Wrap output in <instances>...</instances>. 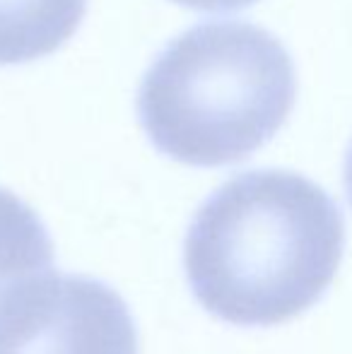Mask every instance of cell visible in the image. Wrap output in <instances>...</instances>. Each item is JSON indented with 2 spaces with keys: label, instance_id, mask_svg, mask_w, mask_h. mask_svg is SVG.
<instances>
[{
  "label": "cell",
  "instance_id": "6da1fadb",
  "mask_svg": "<svg viewBox=\"0 0 352 354\" xmlns=\"http://www.w3.org/2000/svg\"><path fill=\"white\" fill-rule=\"evenodd\" d=\"M345 251L338 203L311 178L256 169L222 183L196 212L183 268L205 311L234 326H277L311 308Z\"/></svg>",
  "mask_w": 352,
  "mask_h": 354
},
{
  "label": "cell",
  "instance_id": "7a4b0ae2",
  "mask_svg": "<svg viewBox=\"0 0 352 354\" xmlns=\"http://www.w3.org/2000/svg\"><path fill=\"white\" fill-rule=\"evenodd\" d=\"M297 97L287 48L249 22L186 29L147 68L138 118L162 154L191 167L251 157L285 126Z\"/></svg>",
  "mask_w": 352,
  "mask_h": 354
},
{
  "label": "cell",
  "instance_id": "3957f363",
  "mask_svg": "<svg viewBox=\"0 0 352 354\" xmlns=\"http://www.w3.org/2000/svg\"><path fill=\"white\" fill-rule=\"evenodd\" d=\"M0 354H138V328L109 284L44 270L0 292Z\"/></svg>",
  "mask_w": 352,
  "mask_h": 354
},
{
  "label": "cell",
  "instance_id": "277c9868",
  "mask_svg": "<svg viewBox=\"0 0 352 354\" xmlns=\"http://www.w3.org/2000/svg\"><path fill=\"white\" fill-rule=\"evenodd\" d=\"M87 0H0V66L53 53L77 32Z\"/></svg>",
  "mask_w": 352,
  "mask_h": 354
},
{
  "label": "cell",
  "instance_id": "5b68a950",
  "mask_svg": "<svg viewBox=\"0 0 352 354\" xmlns=\"http://www.w3.org/2000/svg\"><path fill=\"white\" fill-rule=\"evenodd\" d=\"M51 266L53 243L41 217L15 193L0 188V292Z\"/></svg>",
  "mask_w": 352,
  "mask_h": 354
},
{
  "label": "cell",
  "instance_id": "8992f818",
  "mask_svg": "<svg viewBox=\"0 0 352 354\" xmlns=\"http://www.w3.org/2000/svg\"><path fill=\"white\" fill-rule=\"evenodd\" d=\"M174 3L191 10H201V12H234V10H244L259 3V0H174Z\"/></svg>",
  "mask_w": 352,
  "mask_h": 354
},
{
  "label": "cell",
  "instance_id": "52a82bcc",
  "mask_svg": "<svg viewBox=\"0 0 352 354\" xmlns=\"http://www.w3.org/2000/svg\"><path fill=\"white\" fill-rule=\"evenodd\" d=\"M343 178H345V191H348V201L352 205V142L345 154V169H343Z\"/></svg>",
  "mask_w": 352,
  "mask_h": 354
}]
</instances>
